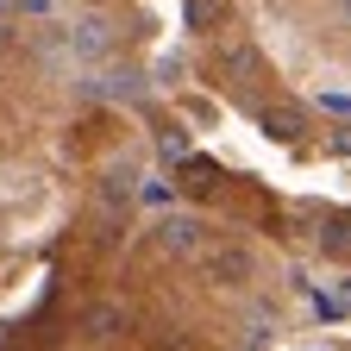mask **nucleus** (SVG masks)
<instances>
[{
    "mask_svg": "<svg viewBox=\"0 0 351 351\" xmlns=\"http://www.w3.org/2000/svg\"><path fill=\"white\" fill-rule=\"evenodd\" d=\"M189 19H195V32H207L219 19V0H189Z\"/></svg>",
    "mask_w": 351,
    "mask_h": 351,
    "instance_id": "nucleus-7",
    "label": "nucleus"
},
{
    "mask_svg": "<svg viewBox=\"0 0 351 351\" xmlns=\"http://www.w3.org/2000/svg\"><path fill=\"white\" fill-rule=\"evenodd\" d=\"M345 13H351V0H345Z\"/></svg>",
    "mask_w": 351,
    "mask_h": 351,
    "instance_id": "nucleus-9",
    "label": "nucleus"
},
{
    "mask_svg": "<svg viewBox=\"0 0 351 351\" xmlns=\"http://www.w3.org/2000/svg\"><path fill=\"white\" fill-rule=\"evenodd\" d=\"M13 7H19V0H0V13H13Z\"/></svg>",
    "mask_w": 351,
    "mask_h": 351,
    "instance_id": "nucleus-8",
    "label": "nucleus"
},
{
    "mask_svg": "<svg viewBox=\"0 0 351 351\" xmlns=\"http://www.w3.org/2000/svg\"><path fill=\"white\" fill-rule=\"evenodd\" d=\"M69 51H75V57H107V51H113V25H107L101 13H82V19L69 25Z\"/></svg>",
    "mask_w": 351,
    "mask_h": 351,
    "instance_id": "nucleus-1",
    "label": "nucleus"
},
{
    "mask_svg": "<svg viewBox=\"0 0 351 351\" xmlns=\"http://www.w3.org/2000/svg\"><path fill=\"white\" fill-rule=\"evenodd\" d=\"M157 239H163L169 257H195V251H201V219L176 213V219H163V232H157Z\"/></svg>",
    "mask_w": 351,
    "mask_h": 351,
    "instance_id": "nucleus-2",
    "label": "nucleus"
},
{
    "mask_svg": "<svg viewBox=\"0 0 351 351\" xmlns=\"http://www.w3.org/2000/svg\"><path fill=\"white\" fill-rule=\"evenodd\" d=\"M101 201H107V207H125V201H132V176H119V169H113L107 182H101Z\"/></svg>",
    "mask_w": 351,
    "mask_h": 351,
    "instance_id": "nucleus-6",
    "label": "nucleus"
},
{
    "mask_svg": "<svg viewBox=\"0 0 351 351\" xmlns=\"http://www.w3.org/2000/svg\"><path fill=\"white\" fill-rule=\"evenodd\" d=\"M251 270H257V257H251L245 245L213 251V276H219V282H251Z\"/></svg>",
    "mask_w": 351,
    "mask_h": 351,
    "instance_id": "nucleus-3",
    "label": "nucleus"
},
{
    "mask_svg": "<svg viewBox=\"0 0 351 351\" xmlns=\"http://www.w3.org/2000/svg\"><path fill=\"white\" fill-rule=\"evenodd\" d=\"M263 125H270V138H282V145H295L301 138V132H307V119H301V107H270V113H263Z\"/></svg>",
    "mask_w": 351,
    "mask_h": 351,
    "instance_id": "nucleus-4",
    "label": "nucleus"
},
{
    "mask_svg": "<svg viewBox=\"0 0 351 351\" xmlns=\"http://www.w3.org/2000/svg\"><path fill=\"white\" fill-rule=\"evenodd\" d=\"M119 326H125L119 307H107V301H101V307H88V339H113Z\"/></svg>",
    "mask_w": 351,
    "mask_h": 351,
    "instance_id": "nucleus-5",
    "label": "nucleus"
}]
</instances>
